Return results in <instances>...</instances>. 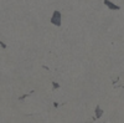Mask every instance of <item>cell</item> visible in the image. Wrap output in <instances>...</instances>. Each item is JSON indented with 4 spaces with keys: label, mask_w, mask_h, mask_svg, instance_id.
<instances>
[{
    "label": "cell",
    "mask_w": 124,
    "mask_h": 123,
    "mask_svg": "<svg viewBox=\"0 0 124 123\" xmlns=\"http://www.w3.org/2000/svg\"><path fill=\"white\" fill-rule=\"evenodd\" d=\"M94 115H96V119H99L103 117V115H104V111L102 109L101 106H96V109H94Z\"/></svg>",
    "instance_id": "7a4b0ae2"
},
{
    "label": "cell",
    "mask_w": 124,
    "mask_h": 123,
    "mask_svg": "<svg viewBox=\"0 0 124 123\" xmlns=\"http://www.w3.org/2000/svg\"><path fill=\"white\" fill-rule=\"evenodd\" d=\"M0 46H1L3 49H6V45H5V44L3 42V41H0Z\"/></svg>",
    "instance_id": "5b68a950"
},
{
    "label": "cell",
    "mask_w": 124,
    "mask_h": 123,
    "mask_svg": "<svg viewBox=\"0 0 124 123\" xmlns=\"http://www.w3.org/2000/svg\"><path fill=\"white\" fill-rule=\"evenodd\" d=\"M104 4H106V6L108 8V9H110V10H119L120 9V6L119 5H116V4H113L112 1H109V0H104Z\"/></svg>",
    "instance_id": "3957f363"
},
{
    "label": "cell",
    "mask_w": 124,
    "mask_h": 123,
    "mask_svg": "<svg viewBox=\"0 0 124 123\" xmlns=\"http://www.w3.org/2000/svg\"><path fill=\"white\" fill-rule=\"evenodd\" d=\"M61 20H62V15H61V13L58 11V10H55V11L52 13V15H51V17H50V23L52 24L54 26H61Z\"/></svg>",
    "instance_id": "6da1fadb"
},
{
    "label": "cell",
    "mask_w": 124,
    "mask_h": 123,
    "mask_svg": "<svg viewBox=\"0 0 124 123\" xmlns=\"http://www.w3.org/2000/svg\"><path fill=\"white\" fill-rule=\"evenodd\" d=\"M57 88H60V83H57V82L52 81V91H56Z\"/></svg>",
    "instance_id": "277c9868"
}]
</instances>
